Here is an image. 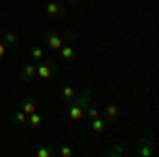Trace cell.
Returning <instances> with one entry per match:
<instances>
[{
	"instance_id": "21",
	"label": "cell",
	"mask_w": 159,
	"mask_h": 157,
	"mask_svg": "<svg viewBox=\"0 0 159 157\" xmlns=\"http://www.w3.org/2000/svg\"><path fill=\"white\" fill-rule=\"evenodd\" d=\"M70 2H72V4H79V2H81V0H70Z\"/></svg>"
},
{
	"instance_id": "19",
	"label": "cell",
	"mask_w": 159,
	"mask_h": 157,
	"mask_svg": "<svg viewBox=\"0 0 159 157\" xmlns=\"http://www.w3.org/2000/svg\"><path fill=\"white\" fill-rule=\"evenodd\" d=\"M13 119L17 121L19 125H25V121H28V115H25V113H24L21 109H17L15 113H13Z\"/></svg>"
},
{
	"instance_id": "11",
	"label": "cell",
	"mask_w": 159,
	"mask_h": 157,
	"mask_svg": "<svg viewBox=\"0 0 159 157\" xmlns=\"http://www.w3.org/2000/svg\"><path fill=\"white\" fill-rule=\"evenodd\" d=\"M19 109L24 110L25 115H32V113H36V100H34V96H24L21 98V106Z\"/></svg>"
},
{
	"instance_id": "6",
	"label": "cell",
	"mask_w": 159,
	"mask_h": 157,
	"mask_svg": "<svg viewBox=\"0 0 159 157\" xmlns=\"http://www.w3.org/2000/svg\"><path fill=\"white\" fill-rule=\"evenodd\" d=\"M34 76H36V62L30 60L21 66V70H19V81H21V83H30Z\"/></svg>"
},
{
	"instance_id": "9",
	"label": "cell",
	"mask_w": 159,
	"mask_h": 157,
	"mask_svg": "<svg viewBox=\"0 0 159 157\" xmlns=\"http://www.w3.org/2000/svg\"><path fill=\"white\" fill-rule=\"evenodd\" d=\"M119 115H121V109H119V104H115V102H110L108 106L104 109V119L108 121V123H115V121L119 119Z\"/></svg>"
},
{
	"instance_id": "5",
	"label": "cell",
	"mask_w": 159,
	"mask_h": 157,
	"mask_svg": "<svg viewBox=\"0 0 159 157\" xmlns=\"http://www.w3.org/2000/svg\"><path fill=\"white\" fill-rule=\"evenodd\" d=\"M45 13L49 15L51 19H61L66 15V4L61 0H51V2L45 4Z\"/></svg>"
},
{
	"instance_id": "3",
	"label": "cell",
	"mask_w": 159,
	"mask_h": 157,
	"mask_svg": "<svg viewBox=\"0 0 159 157\" xmlns=\"http://www.w3.org/2000/svg\"><path fill=\"white\" fill-rule=\"evenodd\" d=\"M57 74V64L55 62H49V60H40L36 62V76L43 79V81H49Z\"/></svg>"
},
{
	"instance_id": "1",
	"label": "cell",
	"mask_w": 159,
	"mask_h": 157,
	"mask_svg": "<svg viewBox=\"0 0 159 157\" xmlns=\"http://www.w3.org/2000/svg\"><path fill=\"white\" fill-rule=\"evenodd\" d=\"M91 85H87L83 87L81 91H76V96L66 104V109H64V117L66 119H70L72 123L83 119V115H85V109L89 106V102H91Z\"/></svg>"
},
{
	"instance_id": "12",
	"label": "cell",
	"mask_w": 159,
	"mask_h": 157,
	"mask_svg": "<svg viewBox=\"0 0 159 157\" xmlns=\"http://www.w3.org/2000/svg\"><path fill=\"white\" fill-rule=\"evenodd\" d=\"M104 155H106V157H123V155H127L125 142H119V145H115V146H110V149H106V151H104Z\"/></svg>"
},
{
	"instance_id": "15",
	"label": "cell",
	"mask_w": 159,
	"mask_h": 157,
	"mask_svg": "<svg viewBox=\"0 0 159 157\" xmlns=\"http://www.w3.org/2000/svg\"><path fill=\"white\" fill-rule=\"evenodd\" d=\"M55 155H57V157H72L74 155V149L70 145H66V142H60L57 149H55Z\"/></svg>"
},
{
	"instance_id": "2",
	"label": "cell",
	"mask_w": 159,
	"mask_h": 157,
	"mask_svg": "<svg viewBox=\"0 0 159 157\" xmlns=\"http://www.w3.org/2000/svg\"><path fill=\"white\" fill-rule=\"evenodd\" d=\"M79 38V34L74 32V30H66L64 34H60V32H55V30H47L45 34H43V40H45V45L51 49V51H60V47L64 45V43H68V40H76Z\"/></svg>"
},
{
	"instance_id": "10",
	"label": "cell",
	"mask_w": 159,
	"mask_h": 157,
	"mask_svg": "<svg viewBox=\"0 0 159 157\" xmlns=\"http://www.w3.org/2000/svg\"><path fill=\"white\" fill-rule=\"evenodd\" d=\"M108 127H110V123L106 119H100L98 117V119L89 121V130H91V134H96V136H98V134H104Z\"/></svg>"
},
{
	"instance_id": "20",
	"label": "cell",
	"mask_w": 159,
	"mask_h": 157,
	"mask_svg": "<svg viewBox=\"0 0 159 157\" xmlns=\"http://www.w3.org/2000/svg\"><path fill=\"white\" fill-rule=\"evenodd\" d=\"M7 51H9V47H7V45H4V43L0 40V62L7 58Z\"/></svg>"
},
{
	"instance_id": "4",
	"label": "cell",
	"mask_w": 159,
	"mask_h": 157,
	"mask_svg": "<svg viewBox=\"0 0 159 157\" xmlns=\"http://www.w3.org/2000/svg\"><path fill=\"white\" fill-rule=\"evenodd\" d=\"M136 155L138 157H155L157 155V145L153 138H140L136 142Z\"/></svg>"
},
{
	"instance_id": "13",
	"label": "cell",
	"mask_w": 159,
	"mask_h": 157,
	"mask_svg": "<svg viewBox=\"0 0 159 157\" xmlns=\"http://www.w3.org/2000/svg\"><path fill=\"white\" fill-rule=\"evenodd\" d=\"M76 91H79V89H76L74 85H64V87H61V91H60V96H61V100L68 104V102L76 96Z\"/></svg>"
},
{
	"instance_id": "7",
	"label": "cell",
	"mask_w": 159,
	"mask_h": 157,
	"mask_svg": "<svg viewBox=\"0 0 159 157\" xmlns=\"http://www.w3.org/2000/svg\"><path fill=\"white\" fill-rule=\"evenodd\" d=\"M60 60H64V62H72L74 58H76V47L72 45V40H68V43H64L60 47Z\"/></svg>"
},
{
	"instance_id": "16",
	"label": "cell",
	"mask_w": 159,
	"mask_h": 157,
	"mask_svg": "<svg viewBox=\"0 0 159 157\" xmlns=\"http://www.w3.org/2000/svg\"><path fill=\"white\" fill-rule=\"evenodd\" d=\"M32 62H40V60H45V49L40 47V45H34V47L30 49V55H28Z\"/></svg>"
},
{
	"instance_id": "8",
	"label": "cell",
	"mask_w": 159,
	"mask_h": 157,
	"mask_svg": "<svg viewBox=\"0 0 159 157\" xmlns=\"http://www.w3.org/2000/svg\"><path fill=\"white\" fill-rule=\"evenodd\" d=\"M0 40H2L7 47H19V45H21V40H19V36H17L15 32L2 30V28H0Z\"/></svg>"
},
{
	"instance_id": "14",
	"label": "cell",
	"mask_w": 159,
	"mask_h": 157,
	"mask_svg": "<svg viewBox=\"0 0 159 157\" xmlns=\"http://www.w3.org/2000/svg\"><path fill=\"white\" fill-rule=\"evenodd\" d=\"M43 121H45V117H43V115H40V113L36 110V113L28 115V121H25V123H28V125H30L32 130H38V127L43 125Z\"/></svg>"
},
{
	"instance_id": "17",
	"label": "cell",
	"mask_w": 159,
	"mask_h": 157,
	"mask_svg": "<svg viewBox=\"0 0 159 157\" xmlns=\"http://www.w3.org/2000/svg\"><path fill=\"white\" fill-rule=\"evenodd\" d=\"M83 117H87L89 121H93V119H98V117H102V110H100L96 104H89L85 109V115H83Z\"/></svg>"
},
{
	"instance_id": "18",
	"label": "cell",
	"mask_w": 159,
	"mask_h": 157,
	"mask_svg": "<svg viewBox=\"0 0 159 157\" xmlns=\"http://www.w3.org/2000/svg\"><path fill=\"white\" fill-rule=\"evenodd\" d=\"M36 157H55V149H49V146H38V149H36Z\"/></svg>"
}]
</instances>
